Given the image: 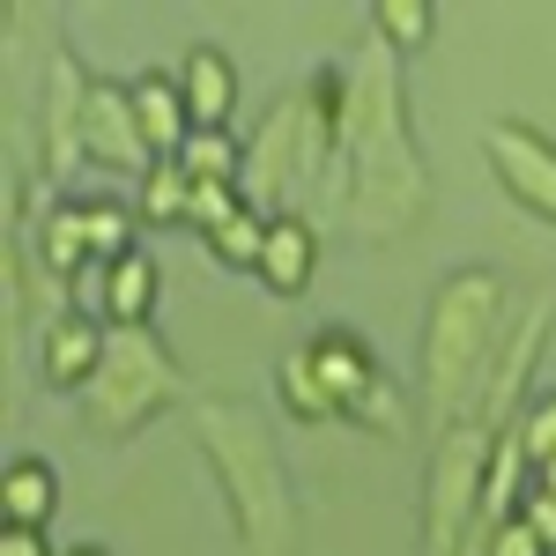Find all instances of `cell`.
<instances>
[{
  "label": "cell",
  "instance_id": "9",
  "mask_svg": "<svg viewBox=\"0 0 556 556\" xmlns=\"http://www.w3.org/2000/svg\"><path fill=\"white\" fill-rule=\"evenodd\" d=\"M97 304H104V327H112V334H149V319H156V304H164V267L134 245L127 260L104 267Z\"/></svg>",
  "mask_w": 556,
  "mask_h": 556
},
{
  "label": "cell",
  "instance_id": "10",
  "mask_svg": "<svg viewBox=\"0 0 556 556\" xmlns=\"http://www.w3.org/2000/svg\"><path fill=\"white\" fill-rule=\"evenodd\" d=\"M260 290L267 298H304L319 275V230L304 215H267V245H260Z\"/></svg>",
  "mask_w": 556,
  "mask_h": 556
},
{
  "label": "cell",
  "instance_id": "16",
  "mask_svg": "<svg viewBox=\"0 0 556 556\" xmlns=\"http://www.w3.org/2000/svg\"><path fill=\"white\" fill-rule=\"evenodd\" d=\"M275 386H282V408H290L298 424H334V416H342V408L327 401V386H319V371H312V356H304V349H290V356H282Z\"/></svg>",
  "mask_w": 556,
  "mask_h": 556
},
{
  "label": "cell",
  "instance_id": "24",
  "mask_svg": "<svg viewBox=\"0 0 556 556\" xmlns=\"http://www.w3.org/2000/svg\"><path fill=\"white\" fill-rule=\"evenodd\" d=\"M519 519H527V527L549 542V556H556V497H549V490H534V482H527V497H519Z\"/></svg>",
  "mask_w": 556,
  "mask_h": 556
},
{
  "label": "cell",
  "instance_id": "22",
  "mask_svg": "<svg viewBox=\"0 0 556 556\" xmlns=\"http://www.w3.org/2000/svg\"><path fill=\"white\" fill-rule=\"evenodd\" d=\"M482 556H549V542L513 513V519H497V527H482Z\"/></svg>",
  "mask_w": 556,
  "mask_h": 556
},
{
  "label": "cell",
  "instance_id": "11",
  "mask_svg": "<svg viewBox=\"0 0 556 556\" xmlns=\"http://www.w3.org/2000/svg\"><path fill=\"white\" fill-rule=\"evenodd\" d=\"M134 89V127H141V141H149V156L156 164H178L186 156V141H193V112H186V89H178V75H141Z\"/></svg>",
  "mask_w": 556,
  "mask_h": 556
},
{
  "label": "cell",
  "instance_id": "26",
  "mask_svg": "<svg viewBox=\"0 0 556 556\" xmlns=\"http://www.w3.org/2000/svg\"><path fill=\"white\" fill-rule=\"evenodd\" d=\"M534 490H549V497H556V460H542V468H534Z\"/></svg>",
  "mask_w": 556,
  "mask_h": 556
},
{
  "label": "cell",
  "instance_id": "23",
  "mask_svg": "<svg viewBox=\"0 0 556 556\" xmlns=\"http://www.w3.org/2000/svg\"><path fill=\"white\" fill-rule=\"evenodd\" d=\"M349 416H356V424H371V430H401V408H393V386H386V379L371 386V393H364Z\"/></svg>",
  "mask_w": 556,
  "mask_h": 556
},
{
  "label": "cell",
  "instance_id": "6",
  "mask_svg": "<svg viewBox=\"0 0 556 556\" xmlns=\"http://www.w3.org/2000/svg\"><path fill=\"white\" fill-rule=\"evenodd\" d=\"M83 164L149 178L156 156H149V141H141V127H134V89L89 83V104H83Z\"/></svg>",
  "mask_w": 556,
  "mask_h": 556
},
{
  "label": "cell",
  "instance_id": "25",
  "mask_svg": "<svg viewBox=\"0 0 556 556\" xmlns=\"http://www.w3.org/2000/svg\"><path fill=\"white\" fill-rule=\"evenodd\" d=\"M0 556H60L45 527H0Z\"/></svg>",
  "mask_w": 556,
  "mask_h": 556
},
{
  "label": "cell",
  "instance_id": "8",
  "mask_svg": "<svg viewBox=\"0 0 556 556\" xmlns=\"http://www.w3.org/2000/svg\"><path fill=\"white\" fill-rule=\"evenodd\" d=\"M304 356H312V371H319L327 401H334L342 416H349V408H356V401H364V393L386 379L379 356H371V342H364L356 327H319V334L304 342Z\"/></svg>",
  "mask_w": 556,
  "mask_h": 556
},
{
  "label": "cell",
  "instance_id": "4",
  "mask_svg": "<svg viewBox=\"0 0 556 556\" xmlns=\"http://www.w3.org/2000/svg\"><path fill=\"white\" fill-rule=\"evenodd\" d=\"M482 156H490V172H497V186H505V201H519L534 223L556 230V141L549 134L527 127V119H490Z\"/></svg>",
  "mask_w": 556,
  "mask_h": 556
},
{
  "label": "cell",
  "instance_id": "13",
  "mask_svg": "<svg viewBox=\"0 0 556 556\" xmlns=\"http://www.w3.org/2000/svg\"><path fill=\"white\" fill-rule=\"evenodd\" d=\"M60 513V475L45 453H15L8 475H0V519L8 527H52Z\"/></svg>",
  "mask_w": 556,
  "mask_h": 556
},
{
  "label": "cell",
  "instance_id": "20",
  "mask_svg": "<svg viewBox=\"0 0 556 556\" xmlns=\"http://www.w3.org/2000/svg\"><path fill=\"white\" fill-rule=\"evenodd\" d=\"M371 30H379L386 45H401V52H416V45H430V30H438V8H430V0H379V8H371Z\"/></svg>",
  "mask_w": 556,
  "mask_h": 556
},
{
  "label": "cell",
  "instance_id": "12",
  "mask_svg": "<svg viewBox=\"0 0 556 556\" xmlns=\"http://www.w3.org/2000/svg\"><path fill=\"white\" fill-rule=\"evenodd\" d=\"M178 89H186V112H193V127H230L238 119V67H230V52L223 45H186V60H178Z\"/></svg>",
  "mask_w": 556,
  "mask_h": 556
},
{
  "label": "cell",
  "instance_id": "19",
  "mask_svg": "<svg viewBox=\"0 0 556 556\" xmlns=\"http://www.w3.org/2000/svg\"><path fill=\"white\" fill-rule=\"evenodd\" d=\"M201 238H208V253L223 260V267H260V245H267V215H260V208H230L223 223H208Z\"/></svg>",
  "mask_w": 556,
  "mask_h": 556
},
{
  "label": "cell",
  "instance_id": "18",
  "mask_svg": "<svg viewBox=\"0 0 556 556\" xmlns=\"http://www.w3.org/2000/svg\"><path fill=\"white\" fill-rule=\"evenodd\" d=\"M83 267H97L83 245V215H75V201H60V208H45V275L75 282Z\"/></svg>",
  "mask_w": 556,
  "mask_h": 556
},
{
  "label": "cell",
  "instance_id": "21",
  "mask_svg": "<svg viewBox=\"0 0 556 556\" xmlns=\"http://www.w3.org/2000/svg\"><path fill=\"white\" fill-rule=\"evenodd\" d=\"M505 430L519 438V460H527V468L556 460V393H534V401H527V408H519Z\"/></svg>",
  "mask_w": 556,
  "mask_h": 556
},
{
  "label": "cell",
  "instance_id": "14",
  "mask_svg": "<svg viewBox=\"0 0 556 556\" xmlns=\"http://www.w3.org/2000/svg\"><path fill=\"white\" fill-rule=\"evenodd\" d=\"M75 215H83V245H89V260H97V275H104L112 260L134 253V223H141V215H127L119 201H75Z\"/></svg>",
  "mask_w": 556,
  "mask_h": 556
},
{
  "label": "cell",
  "instance_id": "27",
  "mask_svg": "<svg viewBox=\"0 0 556 556\" xmlns=\"http://www.w3.org/2000/svg\"><path fill=\"white\" fill-rule=\"evenodd\" d=\"M67 556H112V549H97V542H83V549H67Z\"/></svg>",
  "mask_w": 556,
  "mask_h": 556
},
{
  "label": "cell",
  "instance_id": "17",
  "mask_svg": "<svg viewBox=\"0 0 556 556\" xmlns=\"http://www.w3.org/2000/svg\"><path fill=\"white\" fill-rule=\"evenodd\" d=\"M193 186H238V164H245V149H238V134L230 127H201L186 141V156H178Z\"/></svg>",
  "mask_w": 556,
  "mask_h": 556
},
{
  "label": "cell",
  "instance_id": "2",
  "mask_svg": "<svg viewBox=\"0 0 556 556\" xmlns=\"http://www.w3.org/2000/svg\"><path fill=\"white\" fill-rule=\"evenodd\" d=\"M172 393H178V364L164 349L149 342V334H112V356H104V371L89 386V430L127 438V430H141Z\"/></svg>",
  "mask_w": 556,
  "mask_h": 556
},
{
  "label": "cell",
  "instance_id": "15",
  "mask_svg": "<svg viewBox=\"0 0 556 556\" xmlns=\"http://www.w3.org/2000/svg\"><path fill=\"white\" fill-rule=\"evenodd\" d=\"M193 172L186 164H149V178H141V223H193Z\"/></svg>",
  "mask_w": 556,
  "mask_h": 556
},
{
  "label": "cell",
  "instance_id": "1",
  "mask_svg": "<svg viewBox=\"0 0 556 556\" xmlns=\"http://www.w3.org/2000/svg\"><path fill=\"white\" fill-rule=\"evenodd\" d=\"M497 327H505V282L490 267L445 275V290L430 304V334H424V386L438 408H460V401L482 393V371L497 356Z\"/></svg>",
  "mask_w": 556,
  "mask_h": 556
},
{
  "label": "cell",
  "instance_id": "7",
  "mask_svg": "<svg viewBox=\"0 0 556 556\" xmlns=\"http://www.w3.org/2000/svg\"><path fill=\"white\" fill-rule=\"evenodd\" d=\"M549 319H556V304L534 298V304H527V319H519V334L497 342V364L482 371V393H475V401H482V416H475V424H482V430H505V424H513V401H519V386H527V371H534V356H542Z\"/></svg>",
  "mask_w": 556,
  "mask_h": 556
},
{
  "label": "cell",
  "instance_id": "3",
  "mask_svg": "<svg viewBox=\"0 0 556 556\" xmlns=\"http://www.w3.org/2000/svg\"><path fill=\"white\" fill-rule=\"evenodd\" d=\"M490 453H497V430L468 424H445L438 438V460H430V556H453L468 519L482 513L490 497Z\"/></svg>",
  "mask_w": 556,
  "mask_h": 556
},
{
  "label": "cell",
  "instance_id": "5",
  "mask_svg": "<svg viewBox=\"0 0 556 556\" xmlns=\"http://www.w3.org/2000/svg\"><path fill=\"white\" fill-rule=\"evenodd\" d=\"M104 356H112V334H104V319H89V312H52L38 327V379L52 386V393L97 386Z\"/></svg>",
  "mask_w": 556,
  "mask_h": 556
}]
</instances>
